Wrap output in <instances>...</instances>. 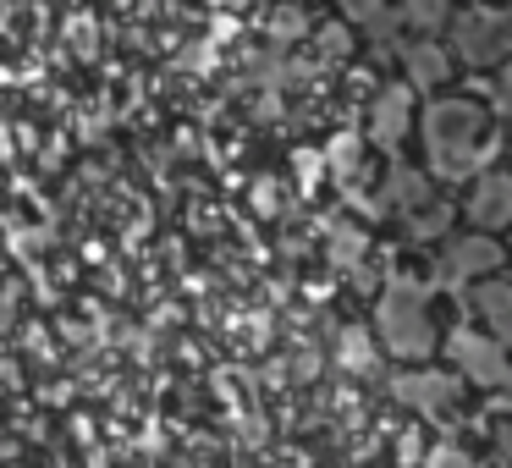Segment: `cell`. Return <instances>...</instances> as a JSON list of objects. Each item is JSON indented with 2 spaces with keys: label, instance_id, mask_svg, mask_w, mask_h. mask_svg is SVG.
<instances>
[{
  "label": "cell",
  "instance_id": "obj_1",
  "mask_svg": "<svg viewBox=\"0 0 512 468\" xmlns=\"http://www.w3.org/2000/svg\"><path fill=\"white\" fill-rule=\"evenodd\" d=\"M446 50L457 67L468 72H496L501 61H512V17L496 6H474V12H452L446 23Z\"/></svg>",
  "mask_w": 512,
  "mask_h": 468
},
{
  "label": "cell",
  "instance_id": "obj_2",
  "mask_svg": "<svg viewBox=\"0 0 512 468\" xmlns=\"http://www.w3.org/2000/svg\"><path fill=\"white\" fill-rule=\"evenodd\" d=\"M424 127H430L435 149H452L457 144V155H463L468 144H479V138L490 133V111H485V105H474V100H435L430 116H424Z\"/></svg>",
  "mask_w": 512,
  "mask_h": 468
},
{
  "label": "cell",
  "instance_id": "obj_4",
  "mask_svg": "<svg viewBox=\"0 0 512 468\" xmlns=\"http://www.w3.org/2000/svg\"><path fill=\"white\" fill-rule=\"evenodd\" d=\"M386 6L408 34H446L452 23V0H386Z\"/></svg>",
  "mask_w": 512,
  "mask_h": 468
},
{
  "label": "cell",
  "instance_id": "obj_5",
  "mask_svg": "<svg viewBox=\"0 0 512 468\" xmlns=\"http://www.w3.org/2000/svg\"><path fill=\"white\" fill-rule=\"evenodd\" d=\"M342 6H347V17H353V23H386V17H391V6H386V0H342Z\"/></svg>",
  "mask_w": 512,
  "mask_h": 468
},
{
  "label": "cell",
  "instance_id": "obj_6",
  "mask_svg": "<svg viewBox=\"0 0 512 468\" xmlns=\"http://www.w3.org/2000/svg\"><path fill=\"white\" fill-rule=\"evenodd\" d=\"M501 100L512 105V61H501Z\"/></svg>",
  "mask_w": 512,
  "mask_h": 468
},
{
  "label": "cell",
  "instance_id": "obj_3",
  "mask_svg": "<svg viewBox=\"0 0 512 468\" xmlns=\"http://www.w3.org/2000/svg\"><path fill=\"white\" fill-rule=\"evenodd\" d=\"M468 215L485 221V226L507 221V215H512V177H507V171H485V177L474 182V204H468Z\"/></svg>",
  "mask_w": 512,
  "mask_h": 468
}]
</instances>
